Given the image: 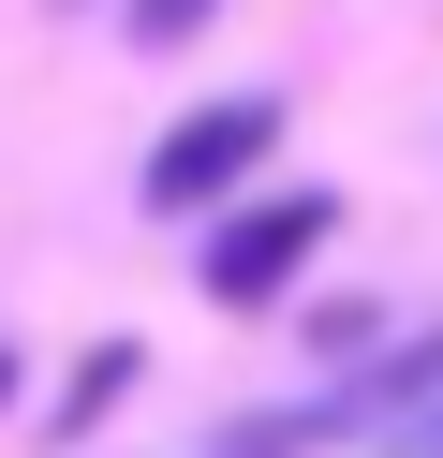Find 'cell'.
<instances>
[{
  "instance_id": "6da1fadb",
  "label": "cell",
  "mask_w": 443,
  "mask_h": 458,
  "mask_svg": "<svg viewBox=\"0 0 443 458\" xmlns=\"http://www.w3.org/2000/svg\"><path fill=\"white\" fill-rule=\"evenodd\" d=\"M340 237V192L325 178H295V192H236L222 222H207V251H192V281L222 310H281L295 281H311V251Z\"/></svg>"
},
{
  "instance_id": "7a4b0ae2",
  "label": "cell",
  "mask_w": 443,
  "mask_h": 458,
  "mask_svg": "<svg viewBox=\"0 0 443 458\" xmlns=\"http://www.w3.org/2000/svg\"><path fill=\"white\" fill-rule=\"evenodd\" d=\"M266 148H281V104H266V89H222V104H192V119L148 148V178H133V192H148L163 222H222L236 192L266 178Z\"/></svg>"
},
{
  "instance_id": "3957f363",
  "label": "cell",
  "mask_w": 443,
  "mask_h": 458,
  "mask_svg": "<svg viewBox=\"0 0 443 458\" xmlns=\"http://www.w3.org/2000/svg\"><path fill=\"white\" fill-rule=\"evenodd\" d=\"M133 385H148V340H89V355H74V385H59V414H45V428H59V444H74V428H104V414H118V399H133Z\"/></svg>"
},
{
  "instance_id": "277c9868",
  "label": "cell",
  "mask_w": 443,
  "mask_h": 458,
  "mask_svg": "<svg viewBox=\"0 0 443 458\" xmlns=\"http://www.w3.org/2000/svg\"><path fill=\"white\" fill-rule=\"evenodd\" d=\"M207 15H222V0H118V30H133V45H148V60H163V45H192V30H207Z\"/></svg>"
},
{
  "instance_id": "5b68a950",
  "label": "cell",
  "mask_w": 443,
  "mask_h": 458,
  "mask_svg": "<svg viewBox=\"0 0 443 458\" xmlns=\"http://www.w3.org/2000/svg\"><path fill=\"white\" fill-rule=\"evenodd\" d=\"M0 399H15V355H0Z\"/></svg>"
}]
</instances>
